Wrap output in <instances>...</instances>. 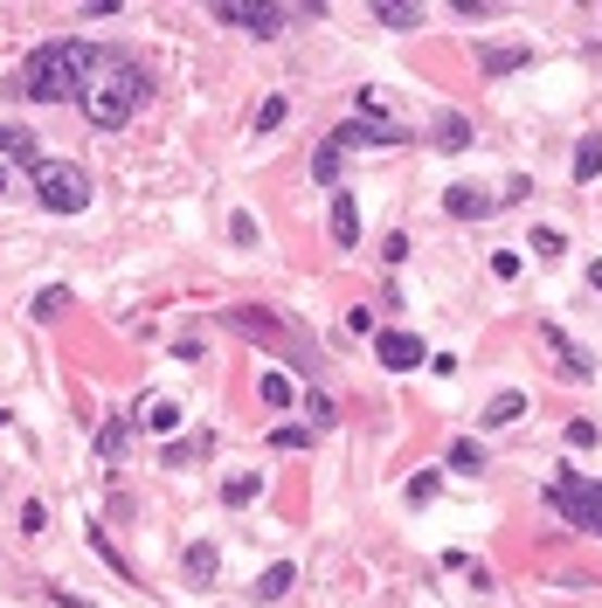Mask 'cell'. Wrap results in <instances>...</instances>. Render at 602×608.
<instances>
[{
  "mask_svg": "<svg viewBox=\"0 0 602 608\" xmlns=\"http://www.w3.org/2000/svg\"><path fill=\"white\" fill-rule=\"evenodd\" d=\"M519 415H526V394H519V388H505V394H492V408H485V422L499 429V422H519Z\"/></svg>",
  "mask_w": 602,
  "mask_h": 608,
  "instance_id": "obj_17",
  "label": "cell"
},
{
  "mask_svg": "<svg viewBox=\"0 0 602 608\" xmlns=\"http://www.w3.org/2000/svg\"><path fill=\"white\" fill-rule=\"evenodd\" d=\"M125 443H131V422H125V415H111V422L98 429V456H118Z\"/></svg>",
  "mask_w": 602,
  "mask_h": 608,
  "instance_id": "obj_20",
  "label": "cell"
},
{
  "mask_svg": "<svg viewBox=\"0 0 602 608\" xmlns=\"http://www.w3.org/2000/svg\"><path fill=\"white\" fill-rule=\"evenodd\" d=\"M271 443H277V449H305L312 435H305V429H271Z\"/></svg>",
  "mask_w": 602,
  "mask_h": 608,
  "instance_id": "obj_33",
  "label": "cell"
},
{
  "mask_svg": "<svg viewBox=\"0 0 602 608\" xmlns=\"http://www.w3.org/2000/svg\"><path fill=\"white\" fill-rule=\"evenodd\" d=\"M35 201L49 207V215H84L90 207V174L70 160H42L35 166Z\"/></svg>",
  "mask_w": 602,
  "mask_h": 608,
  "instance_id": "obj_4",
  "label": "cell"
},
{
  "mask_svg": "<svg viewBox=\"0 0 602 608\" xmlns=\"http://www.w3.org/2000/svg\"><path fill=\"white\" fill-rule=\"evenodd\" d=\"M548 346H554V359H561V373H568V380H589V373H595V367H589V353H581L568 332H554V326H548Z\"/></svg>",
  "mask_w": 602,
  "mask_h": 608,
  "instance_id": "obj_12",
  "label": "cell"
},
{
  "mask_svg": "<svg viewBox=\"0 0 602 608\" xmlns=\"http://www.w3.org/2000/svg\"><path fill=\"white\" fill-rule=\"evenodd\" d=\"M602 174V139H581L575 145V180H595Z\"/></svg>",
  "mask_w": 602,
  "mask_h": 608,
  "instance_id": "obj_22",
  "label": "cell"
},
{
  "mask_svg": "<svg viewBox=\"0 0 602 608\" xmlns=\"http://www.w3.org/2000/svg\"><path fill=\"white\" fill-rule=\"evenodd\" d=\"M526 63H534L526 49H485V55H478V69H485V76H519Z\"/></svg>",
  "mask_w": 602,
  "mask_h": 608,
  "instance_id": "obj_14",
  "label": "cell"
},
{
  "mask_svg": "<svg viewBox=\"0 0 602 608\" xmlns=\"http://www.w3.org/2000/svg\"><path fill=\"white\" fill-rule=\"evenodd\" d=\"M263 402H271L277 415H285V408L298 402V388H291V380H285V373H277V367H271V373H263Z\"/></svg>",
  "mask_w": 602,
  "mask_h": 608,
  "instance_id": "obj_19",
  "label": "cell"
},
{
  "mask_svg": "<svg viewBox=\"0 0 602 608\" xmlns=\"http://www.w3.org/2000/svg\"><path fill=\"white\" fill-rule=\"evenodd\" d=\"M305 415H312V429H333V422H340V415H333V402H326V394H305Z\"/></svg>",
  "mask_w": 602,
  "mask_h": 608,
  "instance_id": "obj_29",
  "label": "cell"
},
{
  "mask_svg": "<svg viewBox=\"0 0 602 608\" xmlns=\"http://www.w3.org/2000/svg\"><path fill=\"white\" fill-rule=\"evenodd\" d=\"M353 242H361V207L347 187H333V250H353Z\"/></svg>",
  "mask_w": 602,
  "mask_h": 608,
  "instance_id": "obj_9",
  "label": "cell"
},
{
  "mask_svg": "<svg viewBox=\"0 0 602 608\" xmlns=\"http://www.w3.org/2000/svg\"><path fill=\"white\" fill-rule=\"evenodd\" d=\"M526 194H534V180H526V174H513V180H505V194H499V201L513 207V201H526Z\"/></svg>",
  "mask_w": 602,
  "mask_h": 608,
  "instance_id": "obj_34",
  "label": "cell"
},
{
  "mask_svg": "<svg viewBox=\"0 0 602 608\" xmlns=\"http://www.w3.org/2000/svg\"><path fill=\"white\" fill-rule=\"evenodd\" d=\"M90 55H98V42H42L22 69H14L8 90H14V98H28V104H77Z\"/></svg>",
  "mask_w": 602,
  "mask_h": 608,
  "instance_id": "obj_2",
  "label": "cell"
},
{
  "mask_svg": "<svg viewBox=\"0 0 602 608\" xmlns=\"http://www.w3.org/2000/svg\"><path fill=\"white\" fill-rule=\"evenodd\" d=\"M561 250H568V242H561V228H534V256H561Z\"/></svg>",
  "mask_w": 602,
  "mask_h": 608,
  "instance_id": "obj_28",
  "label": "cell"
},
{
  "mask_svg": "<svg viewBox=\"0 0 602 608\" xmlns=\"http://www.w3.org/2000/svg\"><path fill=\"white\" fill-rule=\"evenodd\" d=\"M146 429L174 435V429H180V402H153V408H146Z\"/></svg>",
  "mask_w": 602,
  "mask_h": 608,
  "instance_id": "obj_23",
  "label": "cell"
},
{
  "mask_svg": "<svg viewBox=\"0 0 602 608\" xmlns=\"http://www.w3.org/2000/svg\"><path fill=\"white\" fill-rule=\"evenodd\" d=\"M429 145L464 152V145H472V118H464V111H437V131H429Z\"/></svg>",
  "mask_w": 602,
  "mask_h": 608,
  "instance_id": "obj_11",
  "label": "cell"
},
{
  "mask_svg": "<svg viewBox=\"0 0 602 608\" xmlns=\"http://www.w3.org/2000/svg\"><path fill=\"white\" fill-rule=\"evenodd\" d=\"M291 581H298V574H291L285 560H277V567H263V581H256V601H277V595H291Z\"/></svg>",
  "mask_w": 602,
  "mask_h": 608,
  "instance_id": "obj_18",
  "label": "cell"
},
{
  "mask_svg": "<svg viewBox=\"0 0 602 608\" xmlns=\"http://www.w3.org/2000/svg\"><path fill=\"white\" fill-rule=\"evenodd\" d=\"M146 69L131 63V55L118 49H98L90 55V69H84V90H77V104H84V118L98 125V131H125L131 125V111L146 104Z\"/></svg>",
  "mask_w": 602,
  "mask_h": 608,
  "instance_id": "obj_1",
  "label": "cell"
},
{
  "mask_svg": "<svg viewBox=\"0 0 602 608\" xmlns=\"http://www.w3.org/2000/svg\"><path fill=\"white\" fill-rule=\"evenodd\" d=\"M443 207L457 221H485V215H499V201L485 194V187H443Z\"/></svg>",
  "mask_w": 602,
  "mask_h": 608,
  "instance_id": "obj_8",
  "label": "cell"
},
{
  "mask_svg": "<svg viewBox=\"0 0 602 608\" xmlns=\"http://www.w3.org/2000/svg\"><path fill=\"white\" fill-rule=\"evenodd\" d=\"M229 242H236V250H256V221L242 215V207H236V215H229Z\"/></svg>",
  "mask_w": 602,
  "mask_h": 608,
  "instance_id": "obj_26",
  "label": "cell"
},
{
  "mask_svg": "<svg viewBox=\"0 0 602 608\" xmlns=\"http://www.w3.org/2000/svg\"><path fill=\"white\" fill-rule=\"evenodd\" d=\"M285 118H291V104H285V98H263V104H256V131H277Z\"/></svg>",
  "mask_w": 602,
  "mask_h": 608,
  "instance_id": "obj_24",
  "label": "cell"
},
{
  "mask_svg": "<svg viewBox=\"0 0 602 608\" xmlns=\"http://www.w3.org/2000/svg\"><path fill=\"white\" fill-rule=\"evenodd\" d=\"M437 498V470H423V478H409V505H429Z\"/></svg>",
  "mask_w": 602,
  "mask_h": 608,
  "instance_id": "obj_31",
  "label": "cell"
},
{
  "mask_svg": "<svg viewBox=\"0 0 602 608\" xmlns=\"http://www.w3.org/2000/svg\"><path fill=\"white\" fill-rule=\"evenodd\" d=\"M215 567H222V546H215V540H195V546H187V581H195V587H209Z\"/></svg>",
  "mask_w": 602,
  "mask_h": 608,
  "instance_id": "obj_13",
  "label": "cell"
},
{
  "mask_svg": "<svg viewBox=\"0 0 602 608\" xmlns=\"http://www.w3.org/2000/svg\"><path fill=\"white\" fill-rule=\"evenodd\" d=\"M589 283H595V291H602V263H589Z\"/></svg>",
  "mask_w": 602,
  "mask_h": 608,
  "instance_id": "obj_35",
  "label": "cell"
},
{
  "mask_svg": "<svg viewBox=\"0 0 602 608\" xmlns=\"http://www.w3.org/2000/svg\"><path fill=\"white\" fill-rule=\"evenodd\" d=\"M215 443H209V435H187V443H174V449H166V464H195V456H209Z\"/></svg>",
  "mask_w": 602,
  "mask_h": 608,
  "instance_id": "obj_25",
  "label": "cell"
},
{
  "mask_svg": "<svg viewBox=\"0 0 602 608\" xmlns=\"http://www.w3.org/2000/svg\"><path fill=\"white\" fill-rule=\"evenodd\" d=\"M450 464H457V470H485V449L478 443H450Z\"/></svg>",
  "mask_w": 602,
  "mask_h": 608,
  "instance_id": "obj_30",
  "label": "cell"
},
{
  "mask_svg": "<svg viewBox=\"0 0 602 608\" xmlns=\"http://www.w3.org/2000/svg\"><path fill=\"white\" fill-rule=\"evenodd\" d=\"M256 491H263V478H256V470H242V478H229V484H222V505H250Z\"/></svg>",
  "mask_w": 602,
  "mask_h": 608,
  "instance_id": "obj_21",
  "label": "cell"
},
{
  "mask_svg": "<svg viewBox=\"0 0 602 608\" xmlns=\"http://www.w3.org/2000/svg\"><path fill=\"white\" fill-rule=\"evenodd\" d=\"M0 160H8V166L22 160L28 174H35V166H42V145H35V131H28V125H0Z\"/></svg>",
  "mask_w": 602,
  "mask_h": 608,
  "instance_id": "obj_10",
  "label": "cell"
},
{
  "mask_svg": "<svg viewBox=\"0 0 602 608\" xmlns=\"http://www.w3.org/2000/svg\"><path fill=\"white\" fill-rule=\"evenodd\" d=\"M374 359H381V367L388 373H409V367H423V339L416 332H381V339H374Z\"/></svg>",
  "mask_w": 602,
  "mask_h": 608,
  "instance_id": "obj_7",
  "label": "cell"
},
{
  "mask_svg": "<svg viewBox=\"0 0 602 608\" xmlns=\"http://www.w3.org/2000/svg\"><path fill=\"white\" fill-rule=\"evenodd\" d=\"M0 194H8V160H0Z\"/></svg>",
  "mask_w": 602,
  "mask_h": 608,
  "instance_id": "obj_36",
  "label": "cell"
},
{
  "mask_svg": "<svg viewBox=\"0 0 602 608\" xmlns=\"http://www.w3.org/2000/svg\"><path fill=\"white\" fill-rule=\"evenodd\" d=\"M340 160H347V152H340V145L326 139V145L312 152V180H318V187H340Z\"/></svg>",
  "mask_w": 602,
  "mask_h": 608,
  "instance_id": "obj_16",
  "label": "cell"
},
{
  "mask_svg": "<svg viewBox=\"0 0 602 608\" xmlns=\"http://www.w3.org/2000/svg\"><path fill=\"white\" fill-rule=\"evenodd\" d=\"M492 277H499V283H513V277H519V256H513V250H499V256H492Z\"/></svg>",
  "mask_w": 602,
  "mask_h": 608,
  "instance_id": "obj_32",
  "label": "cell"
},
{
  "mask_svg": "<svg viewBox=\"0 0 602 608\" xmlns=\"http://www.w3.org/2000/svg\"><path fill=\"white\" fill-rule=\"evenodd\" d=\"M402 139H409V131L394 118H347V125H333V145H340V152H353V145L374 152V145H402Z\"/></svg>",
  "mask_w": 602,
  "mask_h": 608,
  "instance_id": "obj_5",
  "label": "cell"
},
{
  "mask_svg": "<svg viewBox=\"0 0 602 608\" xmlns=\"http://www.w3.org/2000/svg\"><path fill=\"white\" fill-rule=\"evenodd\" d=\"M63 304H70V291H55V283H49V291H35V318H42V326H49V318L63 312Z\"/></svg>",
  "mask_w": 602,
  "mask_h": 608,
  "instance_id": "obj_27",
  "label": "cell"
},
{
  "mask_svg": "<svg viewBox=\"0 0 602 608\" xmlns=\"http://www.w3.org/2000/svg\"><path fill=\"white\" fill-rule=\"evenodd\" d=\"M215 22L250 28V35H285V8H263V0H215Z\"/></svg>",
  "mask_w": 602,
  "mask_h": 608,
  "instance_id": "obj_6",
  "label": "cell"
},
{
  "mask_svg": "<svg viewBox=\"0 0 602 608\" xmlns=\"http://www.w3.org/2000/svg\"><path fill=\"white\" fill-rule=\"evenodd\" d=\"M548 498H554V511H561V519H568L575 532L602 540V484H595V478H581V470L561 464V470H554V484H548Z\"/></svg>",
  "mask_w": 602,
  "mask_h": 608,
  "instance_id": "obj_3",
  "label": "cell"
},
{
  "mask_svg": "<svg viewBox=\"0 0 602 608\" xmlns=\"http://www.w3.org/2000/svg\"><path fill=\"white\" fill-rule=\"evenodd\" d=\"M374 22H381V28H416L423 8H416V0H381V8H374Z\"/></svg>",
  "mask_w": 602,
  "mask_h": 608,
  "instance_id": "obj_15",
  "label": "cell"
}]
</instances>
